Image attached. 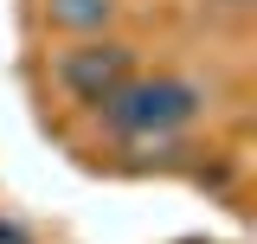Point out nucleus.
<instances>
[{"label":"nucleus","mask_w":257,"mask_h":244,"mask_svg":"<svg viewBox=\"0 0 257 244\" xmlns=\"http://www.w3.org/2000/svg\"><path fill=\"white\" fill-rule=\"evenodd\" d=\"M122 71H128V52H122V45H90L84 58H64V84L103 103V96L116 90V77H122Z\"/></svg>","instance_id":"f03ea898"},{"label":"nucleus","mask_w":257,"mask_h":244,"mask_svg":"<svg viewBox=\"0 0 257 244\" xmlns=\"http://www.w3.org/2000/svg\"><path fill=\"white\" fill-rule=\"evenodd\" d=\"M103 103H109V129H122V135H161V129L193 122L199 90L180 84V77H142V84H116Z\"/></svg>","instance_id":"f257e3e1"},{"label":"nucleus","mask_w":257,"mask_h":244,"mask_svg":"<svg viewBox=\"0 0 257 244\" xmlns=\"http://www.w3.org/2000/svg\"><path fill=\"white\" fill-rule=\"evenodd\" d=\"M45 13H52V26H64V32H96V26H109L116 0H52Z\"/></svg>","instance_id":"7ed1b4c3"}]
</instances>
